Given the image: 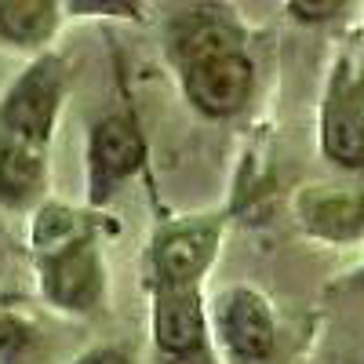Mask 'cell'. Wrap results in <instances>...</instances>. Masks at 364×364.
<instances>
[{
    "mask_svg": "<svg viewBox=\"0 0 364 364\" xmlns=\"http://www.w3.org/2000/svg\"><path fill=\"white\" fill-rule=\"evenodd\" d=\"M66 87L70 73L63 58L51 51L37 55L0 95V142L48 154L66 102Z\"/></svg>",
    "mask_w": 364,
    "mask_h": 364,
    "instance_id": "cell-1",
    "label": "cell"
},
{
    "mask_svg": "<svg viewBox=\"0 0 364 364\" xmlns=\"http://www.w3.org/2000/svg\"><path fill=\"white\" fill-rule=\"evenodd\" d=\"M208 346L226 364H269L277 357V314L255 284H223L204 299Z\"/></svg>",
    "mask_w": 364,
    "mask_h": 364,
    "instance_id": "cell-2",
    "label": "cell"
},
{
    "mask_svg": "<svg viewBox=\"0 0 364 364\" xmlns=\"http://www.w3.org/2000/svg\"><path fill=\"white\" fill-rule=\"evenodd\" d=\"M37 288L51 310L70 317H91L106 302V255L99 248V233L87 230L63 245L33 252Z\"/></svg>",
    "mask_w": 364,
    "mask_h": 364,
    "instance_id": "cell-3",
    "label": "cell"
},
{
    "mask_svg": "<svg viewBox=\"0 0 364 364\" xmlns=\"http://www.w3.org/2000/svg\"><path fill=\"white\" fill-rule=\"evenodd\" d=\"M223 215H182L164 223L146 252L149 291L154 288H200L223 245Z\"/></svg>",
    "mask_w": 364,
    "mask_h": 364,
    "instance_id": "cell-4",
    "label": "cell"
},
{
    "mask_svg": "<svg viewBox=\"0 0 364 364\" xmlns=\"http://www.w3.org/2000/svg\"><path fill=\"white\" fill-rule=\"evenodd\" d=\"M317 146L324 161L343 171H360L364 164V80L353 55H339L328 73L317 117Z\"/></svg>",
    "mask_w": 364,
    "mask_h": 364,
    "instance_id": "cell-5",
    "label": "cell"
},
{
    "mask_svg": "<svg viewBox=\"0 0 364 364\" xmlns=\"http://www.w3.org/2000/svg\"><path fill=\"white\" fill-rule=\"evenodd\" d=\"M175 73L186 102L208 120L237 117L252 102V91H255V63L248 48L204 55L190 66H178Z\"/></svg>",
    "mask_w": 364,
    "mask_h": 364,
    "instance_id": "cell-6",
    "label": "cell"
},
{
    "mask_svg": "<svg viewBox=\"0 0 364 364\" xmlns=\"http://www.w3.org/2000/svg\"><path fill=\"white\" fill-rule=\"evenodd\" d=\"M146 164V142L128 113H106L87 132V204L106 208Z\"/></svg>",
    "mask_w": 364,
    "mask_h": 364,
    "instance_id": "cell-7",
    "label": "cell"
},
{
    "mask_svg": "<svg viewBox=\"0 0 364 364\" xmlns=\"http://www.w3.org/2000/svg\"><path fill=\"white\" fill-rule=\"evenodd\" d=\"M149 339L154 350L175 364L208 353V314L200 288H154L149 291Z\"/></svg>",
    "mask_w": 364,
    "mask_h": 364,
    "instance_id": "cell-8",
    "label": "cell"
},
{
    "mask_svg": "<svg viewBox=\"0 0 364 364\" xmlns=\"http://www.w3.org/2000/svg\"><path fill=\"white\" fill-rule=\"evenodd\" d=\"M299 223L328 245H357L364 233V208L353 186H306L295 197Z\"/></svg>",
    "mask_w": 364,
    "mask_h": 364,
    "instance_id": "cell-9",
    "label": "cell"
},
{
    "mask_svg": "<svg viewBox=\"0 0 364 364\" xmlns=\"http://www.w3.org/2000/svg\"><path fill=\"white\" fill-rule=\"evenodd\" d=\"M230 48H245V33L230 15L215 8H190L171 15L168 22V58L175 70Z\"/></svg>",
    "mask_w": 364,
    "mask_h": 364,
    "instance_id": "cell-10",
    "label": "cell"
},
{
    "mask_svg": "<svg viewBox=\"0 0 364 364\" xmlns=\"http://www.w3.org/2000/svg\"><path fill=\"white\" fill-rule=\"evenodd\" d=\"M48 190V154H33L11 142H0V208L29 211Z\"/></svg>",
    "mask_w": 364,
    "mask_h": 364,
    "instance_id": "cell-11",
    "label": "cell"
},
{
    "mask_svg": "<svg viewBox=\"0 0 364 364\" xmlns=\"http://www.w3.org/2000/svg\"><path fill=\"white\" fill-rule=\"evenodd\" d=\"M63 22L55 0H0V41L11 48H44Z\"/></svg>",
    "mask_w": 364,
    "mask_h": 364,
    "instance_id": "cell-12",
    "label": "cell"
},
{
    "mask_svg": "<svg viewBox=\"0 0 364 364\" xmlns=\"http://www.w3.org/2000/svg\"><path fill=\"white\" fill-rule=\"evenodd\" d=\"M48 350V331L26 314L0 310V364H37Z\"/></svg>",
    "mask_w": 364,
    "mask_h": 364,
    "instance_id": "cell-13",
    "label": "cell"
},
{
    "mask_svg": "<svg viewBox=\"0 0 364 364\" xmlns=\"http://www.w3.org/2000/svg\"><path fill=\"white\" fill-rule=\"evenodd\" d=\"M66 364H135V353L128 346H117V343H99V346L80 350Z\"/></svg>",
    "mask_w": 364,
    "mask_h": 364,
    "instance_id": "cell-14",
    "label": "cell"
},
{
    "mask_svg": "<svg viewBox=\"0 0 364 364\" xmlns=\"http://www.w3.org/2000/svg\"><path fill=\"white\" fill-rule=\"evenodd\" d=\"M70 15H106V18H139V4H95V0H70Z\"/></svg>",
    "mask_w": 364,
    "mask_h": 364,
    "instance_id": "cell-15",
    "label": "cell"
},
{
    "mask_svg": "<svg viewBox=\"0 0 364 364\" xmlns=\"http://www.w3.org/2000/svg\"><path fill=\"white\" fill-rule=\"evenodd\" d=\"M288 11L299 18V22H324L331 15H339L343 4H336V0H324V4H288Z\"/></svg>",
    "mask_w": 364,
    "mask_h": 364,
    "instance_id": "cell-16",
    "label": "cell"
}]
</instances>
